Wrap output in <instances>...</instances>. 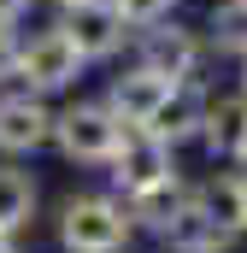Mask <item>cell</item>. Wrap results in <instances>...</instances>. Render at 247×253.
<instances>
[{"label": "cell", "instance_id": "52a82bcc", "mask_svg": "<svg viewBox=\"0 0 247 253\" xmlns=\"http://www.w3.org/2000/svg\"><path fill=\"white\" fill-rule=\"evenodd\" d=\"M159 242H165L171 253H230V248H236V230H230V224H218V218L206 212L200 189H188L183 206L159 224Z\"/></svg>", "mask_w": 247, "mask_h": 253}, {"label": "cell", "instance_id": "4fadbf2b", "mask_svg": "<svg viewBox=\"0 0 247 253\" xmlns=\"http://www.w3.org/2000/svg\"><path fill=\"white\" fill-rule=\"evenodd\" d=\"M36 218V177L18 165H0V236H18Z\"/></svg>", "mask_w": 247, "mask_h": 253}, {"label": "cell", "instance_id": "5bb4252c", "mask_svg": "<svg viewBox=\"0 0 247 253\" xmlns=\"http://www.w3.org/2000/svg\"><path fill=\"white\" fill-rule=\"evenodd\" d=\"M112 6H118V18L129 30H153V24L177 18V0H112Z\"/></svg>", "mask_w": 247, "mask_h": 253}, {"label": "cell", "instance_id": "7c38bea8", "mask_svg": "<svg viewBox=\"0 0 247 253\" xmlns=\"http://www.w3.org/2000/svg\"><path fill=\"white\" fill-rule=\"evenodd\" d=\"M206 42H212V53H224V59H247V0H218L212 12H206Z\"/></svg>", "mask_w": 247, "mask_h": 253}, {"label": "cell", "instance_id": "30bf717a", "mask_svg": "<svg viewBox=\"0 0 247 253\" xmlns=\"http://www.w3.org/2000/svg\"><path fill=\"white\" fill-rule=\"evenodd\" d=\"M206 94L212 88H200V83H177L165 100H159V112L147 118V135H159L165 147H183V141H200V124H206Z\"/></svg>", "mask_w": 247, "mask_h": 253}, {"label": "cell", "instance_id": "9a60e30c", "mask_svg": "<svg viewBox=\"0 0 247 253\" xmlns=\"http://www.w3.org/2000/svg\"><path fill=\"white\" fill-rule=\"evenodd\" d=\"M230 165H247V124H242V141H236V159Z\"/></svg>", "mask_w": 247, "mask_h": 253}, {"label": "cell", "instance_id": "3957f363", "mask_svg": "<svg viewBox=\"0 0 247 253\" xmlns=\"http://www.w3.org/2000/svg\"><path fill=\"white\" fill-rule=\"evenodd\" d=\"M88 71V59L71 47V36H65L59 24L53 30H41V36H30V42H12V77L30 88V94H59L71 88L77 77Z\"/></svg>", "mask_w": 247, "mask_h": 253}, {"label": "cell", "instance_id": "9c48e42d", "mask_svg": "<svg viewBox=\"0 0 247 253\" xmlns=\"http://www.w3.org/2000/svg\"><path fill=\"white\" fill-rule=\"evenodd\" d=\"M171 88H177L171 77H159L153 65H141V59H135V65H124L118 77L106 83V106H112V112H118L129 129H141L153 112H159V100H165Z\"/></svg>", "mask_w": 247, "mask_h": 253}, {"label": "cell", "instance_id": "6da1fadb", "mask_svg": "<svg viewBox=\"0 0 247 253\" xmlns=\"http://www.w3.org/2000/svg\"><path fill=\"white\" fill-rule=\"evenodd\" d=\"M135 218L124 194H71L59 206V248L65 253H124Z\"/></svg>", "mask_w": 247, "mask_h": 253}, {"label": "cell", "instance_id": "2e32d148", "mask_svg": "<svg viewBox=\"0 0 247 253\" xmlns=\"http://www.w3.org/2000/svg\"><path fill=\"white\" fill-rule=\"evenodd\" d=\"M236 88H242V94H247V59H242V83H236Z\"/></svg>", "mask_w": 247, "mask_h": 253}, {"label": "cell", "instance_id": "8992f818", "mask_svg": "<svg viewBox=\"0 0 247 253\" xmlns=\"http://www.w3.org/2000/svg\"><path fill=\"white\" fill-rule=\"evenodd\" d=\"M112 183H118L124 200L177 183V147H165V141L147 135V129H124L118 153H112Z\"/></svg>", "mask_w": 247, "mask_h": 253}, {"label": "cell", "instance_id": "7a4b0ae2", "mask_svg": "<svg viewBox=\"0 0 247 253\" xmlns=\"http://www.w3.org/2000/svg\"><path fill=\"white\" fill-rule=\"evenodd\" d=\"M124 118L106 100H71L65 112H53V147H59L71 165H112L124 141Z\"/></svg>", "mask_w": 247, "mask_h": 253}, {"label": "cell", "instance_id": "ba28073f", "mask_svg": "<svg viewBox=\"0 0 247 253\" xmlns=\"http://www.w3.org/2000/svg\"><path fill=\"white\" fill-rule=\"evenodd\" d=\"M47 141H53V106H47V94H30V88L0 94V153L6 159L36 153Z\"/></svg>", "mask_w": 247, "mask_h": 253}, {"label": "cell", "instance_id": "e0dca14e", "mask_svg": "<svg viewBox=\"0 0 247 253\" xmlns=\"http://www.w3.org/2000/svg\"><path fill=\"white\" fill-rule=\"evenodd\" d=\"M0 253H12V236H0Z\"/></svg>", "mask_w": 247, "mask_h": 253}, {"label": "cell", "instance_id": "5b68a950", "mask_svg": "<svg viewBox=\"0 0 247 253\" xmlns=\"http://www.w3.org/2000/svg\"><path fill=\"white\" fill-rule=\"evenodd\" d=\"M59 30L71 36V47H77L88 65L118 59L124 47L135 42V30L118 18V6H112V0H71V6H59Z\"/></svg>", "mask_w": 247, "mask_h": 253}, {"label": "cell", "instance_id": "8fae6325", "mask_svg": "<svg viewBox=\"0 0 247 253\" xmlns=\"http://www.w3.org/2000/svg\"><path fill=\"white\" fill-rule=\"evenodd\" d=\"M242 124H247V94L242 88H224V94H206V124H200V141L212 159H236V141H242Z\"/></svg>", "mask_w": 247, "mask_h": 253}, {"label": "cell", "instance_id": "ac0fdd59", "mask_svg": "<svg viewBox=\"0 0 247 253\" xmlns=\"http://www.w3.org/2000/svg\"><path fill=\"white\" fill-rule=\"evenodd\" d=\"M47 6H71V0H47Z\"/></svg>", "mask_w": 247, "mask_h": 253}, {"label": "cell", "instance_id": "277c9868", "mask_svg": "<svg viewBox=\"0 0 247 253\" xmlns=\"http://www.w3.org/2000/svg\"><path fill=\"white\" fill-rule=\"evenodd\" d=\"M135 59L153 65L171 83H200V71L212 59V42H206V30H194L183 18H165L153 30H135Z\"/></svg>", "mask_w": 247, "mask_h": 253}]
</instances>
